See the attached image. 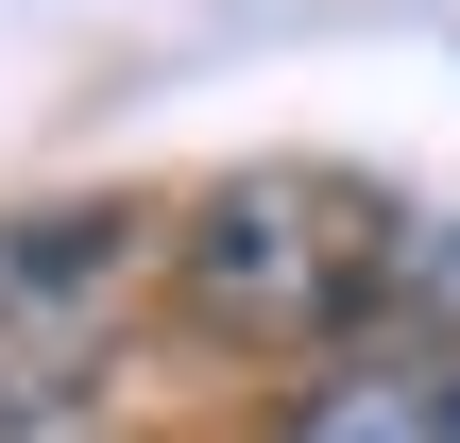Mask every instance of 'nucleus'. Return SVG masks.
I'll return each mask as SVG.
<instances>
[{"label": "nucleus", "mask_w": 460, "mask_h": 443, "mask_svg": "<svg viewBox=\"0 0 460 443\" xmlns=\"http://www.w3.org/2000/svg\"><path fill=\"white\" fill-rule=\"evenodd\" d=\"M154 273H171L154 205H0V443L68 427L119 376Z\"/></svg>", "instance_id": "obj_2"}, {"label": "nucleus", "mask_w": 460, "mask_h": 443, "mask_svg": "<svg viewBox=\"0 0 460 443\" xmlns=\"http://www.w3.org/2000/svg\"><path fill=\"white\" fill-rule=\"evenodd\" d=\"M290 443H460V359H358L290 410Z\"/></svg>", "instance_id": "obj_3"}, {"label": "nucleus", "mask_w": 460, "mask_h": 443, "mask_svg": "<svg viewBox=\"0 0 460 443\" xmlns=\"http://www.w3.org/2000/svg\"><path fill=\"white\" fill-rule=\"evenodd\" d=\"M393 256H410L393 188L376 171H324V154H256V171H222V188L171 205V307L205 341H239V359L358 341L376 290H393Z\"/></svg>", "instance_id": "obj_1"}]
</instances>
